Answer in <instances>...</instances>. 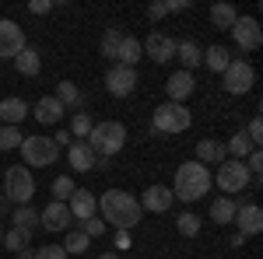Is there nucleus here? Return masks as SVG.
<instances>
[{
	"instance_id": "15",
	"label": "nucleus",
	"mask_w": 263,
	"mask_h": 259,
	"mask_svg": "<svg viewBox=\"0 0 263 259\" xmlns=\"http://www.w3.org/2000/svg\"><path fill=\"white\" fill-rule=\"evenodd\" d=\"M137 203H141V210H151V214H165V210H172L176 196H172V189H168V186H147L141 196H137Z\"/></svg>"
},
{
	"instance_id": "36",
	"label": "nucleus",
	"mask_w": 263,
	"mask_h": 259,
	"mask_svg": "<svg viewBox=\"0 0 263 259\" xmlns=\"http://www.w3.org/2000/svg\"><path fill=\"white\" fill-rule=\"evenodd\" d=\"M200 224H203V221L197 217V214H179V221H176V231H179L182 238H197V235H200Z\"/></svg>"
},
{
	"instance_id": "10",
	"label": "nucleus",
	"mask_w": 263,
	"mask_h": 259,
	"mask_svg": "<svg viewBox=\"0 0 263 259\" xmlns=\"http://www.w3.org/2000/svg\"><path fill=\"white\" fill-rule=\"evenodd\" d=\"M105 91H109L112 98H130V95L137 91V70L112 63V67L105 70Z\"/></svg>"
},
{
	"instance_id": "42",
	"label": "nucleus",
	"mask_w": 263,
	"mask_h": 259,
	"mask_svg": "<svg viewBox=\"0 0 263 259\" xmlns=\"http://www.w3.org/2000/svg\"><path fill=\"white\" fill-rule=\"evenodd\" d=\"M28 11H32V14H49V11H53V0H32Z\"/></svg>"
},
{
	"instance_id": "39",
	"label": "nucleus",
	"mask_w": 263,
	"mask_h": 259,
	"mask_svg": "<svg viewBox=\"0 0 263 259\" xmlns=\"http://www.w3.org/2000/svg\"><path fill=\"white\" fill-rule=\"evenodd\" d=\"M81 231L88 235V238H99V235H105V224H102V217L95 214V217H88L81 221Z\"/></svg>"
},
{
	"instance_id": "41",
	"label": "nucleus",
	"mask_w": 263,
	"mask_h": 259,
	"mask_svg": "<svg viewBox=\"0 0 263 259\" xmlns=\"http://www.w3.org/2000/svg\"><path fill=\"white\" fill-rule=\"evenodd\" d=\"M35 259H67V252H63V245H42L35 249Z\"/></svg>"
},
{
	"instance_id": "21",
	"label": "nucleus",
	"mask_w": 263,
	"mask_h": 259,
	"mask_svg": "<svg viewBox=\"0 0 263 259\" xmlns=\"http://www.w3.org/2000/svg\"><path fill=\"white\" fill-rule=\"evenodd\" d=\"M0 119H4V126H21V123L28 119V102L25 98H4L0 102Z\"/></svg>"
},
{
	"instance_id": "13",
	"label": "nucleus",
	"mask_w": 263,
	"mask_h": 259,
	"mask_svg": "<svg viewBox=\"0 0 263 259\" xmlns=\"http://www.w3.org/2000/svg\"><path fill=\"white\" fill-rule=\"evenodd\" d=\"M141 49H144V56H151L155 63L176 60V39H172V35H162L158 28H155V32H151V35L141 42Z\"/></svg>"
},
{
	"instance_id": "29",
	"label": "nucleus",
	"mask_w": 263,
	"mask_h": 259,
	"mask_svg": "<svg viewBox=\"0 0 263 259\" xmlns=\"http://www.w3.org/2000/svg\"><path fill=\"white\" fill-rule=\"evenodd\" d=\"M235 18H239V11H235V4H228V0H221V4H214L211 7V21H214V28H232L235 25Z\"/></svg>"
},
{
	"instance_id": "37",
	"label": "nucleus",
	"mask_w": 263,
	"mask_h": 259,
	"mask_svg": "<svg viewBox=\"0 0 263 259\" xmlns=\"http://www.w3.org/2000/svg\"><path fill=\"white\" fill-rule=\"evenodd\" d=\"M21 140V126H0V151H18Z\"/></svg>"
},
{
	"instance_id": "40",
	"label": "nucleus",
	"mask_w": 263,
	"mask_h": 259,
	"mask_svg": "<svg viewBox=\"0 0 263 259\" xmlns=\"http://www.w3.org/2000/svg\"><path fill=\"white\" fill-rule=\"evenodd\" d=\"M242 165L249 168V175H253V179H260V175H263V151L256 147V151H253V154H249Z\"/></svg>"
},
{
	"instance_id": "2",
	"label": "nucleus",
	"mask_w": 263,
	"mask_h": 259,
	"mask_svg": "<svg viewBox=\"0 0 263 259\" xmlns=\"http://www.w3.org/2000/svg\"><path fill=\"white\" fill-rule=\"evenodd\" d=\"M211 186H214V179H211V168L207 165H200V161H182L179 168H176V182L168 189L182 203H197V200H203L211 193Z\"/></svg>"
},
{
	"instance_id": "9",
	"label": "nucleus",
	"mask_w": 263,
	"mask_h": 259,
	"mask_svg": "<svg viewBox=\"0 0 263 259\" xmlns=\"http://www.w3.org/2000/svg\"><path fill=\"white\" fill-rule=\"evenodd\" d=\"M228 32H232V39H235V46H239L242 53H253V49H260V46H263L260 21L253 18V14H239L235 25H232Z\"/></svg>"
},
{
	"instance_id": "23",
	"label": "nucleus",
	"mask_w": 263,
	"mask_h": 259,
	"mask_svg": "<svg viewBox=\"0 0 263 259\" xmlns=\"http://www.w3.org/2000/svg\"><path fill=\"white\" fill-rule=\"evenodd\" d=\"M141 60H144L141 39H134V35H123L120 53H116V63H120V67H134V70H137V63H141Z\"/></svg>"
},
{
	"instance_id": "20",
	"label": "nucleus",
	"mask_w": 263,
	"mask_h": 259,
	"mask_svg": "<svg viewBox=\"0 0 263 259\" xmlns=\"http://www.w3.org/2000/svg\"><path fill=\"white\" fill-rule=\"evenodd\" d=\"M176 60L182 63L179 70H190V74H193V70H197V67L203 63V46H197L193 39L176 42Z\"/></svg>"
},
{
	"instance_id": "31",
	"label": "nucleus",
	"mask_w": 263,
	"mask_h": 259,
	"mask_svg": "<svg viewBox=\"0 0 263 259\" xmlns=\"http://www.w3.org/2000/svg\"><path fill=\"white\" fill-rule=\"evenodd\" d=\"M88 245H91V238L84 235L81 228H70V231H67V238H63V252H67V256H70V252H74V256H81Z\"/></svg>"
},
{
	"instance_id": "30",
	"label": "nucleus",
	"mask_w": 263,
	"mask_h": 259,
	"mask_svg": "<svg viewBox=\"0 0 263 259\" xmlns=\"http://www.w3.org/2000/svg\"><path fill=\"white\" fill-rule=\"evenodd\" d=\"M53 98L60 102L63 109H74V105L81 102V88H78L74 81H60V84H57V95H53Z\"/></svg>"
},
{
	"instance_id": "35",
	"label": "nucleus",
	"mask_w": 263,
	"mask_h": 259,
	"mask_svg": "<svg viewBox=\"0 0 263 259\" xmlns=\"http://www.w3.org/2000/svg\"><path fill=\"white\" fill-rule=\"evenodd\" d=\"M120 42H123V32H120V28H105V35H102V56H105V60H116Z\"/></svg>"
},
{
	"instance_id": "43",
	"label": "nucleus",
	"mask_w": 263,
	"mask_h": 259,
	"mask_svg": "<svg viewBox=\"0 0 263 259\" xmlns=\"http://www.w3.org/2000/svg\"><path fill=\"white\" fill-rule=\"evenodd\" d=\"M190 7H193L190 0H168V4H165V11H168V14H176V11H190Z\"/></svg>"
},
{
	"instance_id": "24",
	"label": "nucleus",
	"mask_w": 263,
	"mask_h": 259,
	"mask_svg": "<svg viewBox=\"0 0 263 259\" xmlns=\"http://www.w3.org/2000/svg\"><path fill=\"white\" fill-rule=\"evenodd\" d=\"M14 67H18V74H25V77H35L42 70V56L35 46H25L18 56H14Z\"/></svg>"
},
{
	"instance_id": "26",
	"label": "nucleus",
	"mask_w": 263,
	"mask_h": 259,
	"mask_svg": "<svg viewBox=\"0 0 263 259\" xmlns=\"http://www.w3.org/2000/svg\"><path fill=\"white\" fill-rule=\"evenodd\" d=\"M228 63H232V53H228L224 46H207V49H203V67H207L211 74H218V77H221Z\"/></svg>"
},
{
	"instance_id": "4",
	"label": "nucleus",
	"mask_w": 263,
	"mask_h": 259,
	"mask_svg": "<svg viewBox=\"0 0 263 259\" xmlns=\"http://www.w3.org/2000/svg\"><path fill=\"white\" fill-rule=\"evenodd\" d=\"M32 196H35V175H32V168L11 165L4 172V200L14 203V207H25V203H32Z\"/></svg>"
},
{
	"instance_id": "3",
	"label": "nucleus",
	"mask_w": 263,
	"mask_h": 259,
	"mask_svg": "<svg viewBox=\"0 0 263 259\" xmlns=\"http://www.w3.org/2000/svg\"><path fill=\"white\" fill-rule=\"evenodd\" d=\"M84 144H88V147L95 151V158H99V161H105V158H112V154H120L123 147H126V126H123L120 119H105V123H95Z\"/></svg>"
},
{
	"instance_id": "8",
	"label": "nucleus",
	"mask_w": 263,
	"mask_h": 259,
	"mask_svg": "<svg viewBox=\"0 0 263 259\" xmlns=\"http://www.w3.org/2000/svg\"><path fill=\"white\" fill-rule=\"evenodd\" d=\"M253 84H256V67L249 60H242V56H232V63L221 74V88L228 95H249Z\"/></svg>"
},
{
	"instance_id": "25",
	"label": "nucleus",
	"mask_w": 263,
	"mask_h": 259,
	"mask_svg": "<svg viewBox=\"0 0 263 259\" xmlns=\"http://www.w3.org/2000/svg\"><path fill=\"white\" fill-rule=\"evenodd\" d=\"M11 224L21 228V231H28V235H35L39 231V210L32 207V203H25V207H14V214H11Z\"/></svg>"
},
{
	"instance_id": "50",
	"label": "nucleus",
	"mask_w": 263,
	"mask_h": 259,
	"mask_svg": "<svg viewBox=\"0 0 263 259\" xmlns=\"http://www.w3.org/2000/svg\"><path fill=\"white\" fill-rule=\"evenodd\" d=\"M0 242H4V228H0Z\"/></svg>"
},
{
	"instance_id": "12",
	"label": "nucleus",
	"mask_w": 263,
	"mask_h": 259,
	"mask_svg": "<svg viewBox=\"0 0 263 259\" xmlns=\"http://www.w3.org/2000/svg\"><path fill=\"white\" fill-rule=\"evenodd\" d=\"M28 46L25 39V28L11 18H0V60H14L21 49Z\"/></svg>"
},
{
	"instance_id": "17",
	"label": "nucleus",
	"mask_w": 263,
	"mask_h": 259,
	"mask_svg": "<svg viewBox=\"0 0 263 259\" xmlns=\"http://www.w3.org/2000/svg\"><path fill=\"white\" fill-rule=\"evenodd\" d=\"M193 91H197V81H193L190 70H176V74H168V81H165L168 102H182V105H186V98H190Z\"/></svg>"
},
{
	"instance_id": "38",
	"label": "nucleus",
	"mask_w": 263,
	"mask_h": 259,
	"mask_svg": "<svg viewBox=\"0 0 263 259\" xmlns=\"http://www.w3.org/2000/svg\"><path fill=\"white\" fill-rule=\"evenodd\" d=\"M242 133L249 137V144H253V147H260V144H263V119H260V116H253Z\"/></svg>"
},
{
	"instance_id": "6",
	"label": "nucleus",
	"mask_w": 263,
	"mask_h": 259,
	"mask_svg": "<svg viewBox=\"0 0 263 259\" xmlns=\"http://www.w3.org/2000/svg\"><path fill=\"white\" fill-rule=\"evenodd\" d=\"M211 179H214V186L221 189L224 196L246 193V189L253 186V175H249V168H246L242 161H235V158H224L221 165H218V172H214Z\"/></svg>"
},
{
	"instance_id": "7",
	"label": "nucleus",
	"mask_w": 263,
	"mask_h": 259,
	"mask_svg": "<svg viewBox=\"0 0 263 259\" xmlns=\"http://www.w3.org/2000/svg\"><path fill=\"white\" fill-rule=\"evenodd\" d=\"M18 151L25 158V168H49L60 158V147L53 144V137H25Z\"/></svg>"
},
{
	"instance_id": "1",
	"label": "nucleus",
	"mask_w": 263,
	"mask_h": 259,
	"mask_svg": "<svg viewBox=\"0 0 263 259\" xmlns=\"http://www.w3.org/2000/svg\"><path fill=\"white\" fill-rule=\"evenodd\" d=\"M99 210H102V221L112 224L116 231H134L144 217L137 196H130L126 189H105L99 196Z\"/></svg>"
},
{
	"instance_id": "11",
	"label": "nucleus",
	"mask_w": 263,
	"mask_h": 259,
	"mask_svg": "<svg viewBox=\"0 0 263 259\" xmlns=\"http://www.w3.org/2000/svg\"><path fill=\"white\" fill-rule=\"evenodd\" d=\"M239 207H235V228H239V235L249 238V235H260L263 231V210L260 203H253V200H235Z\"/></svg>"
},
{
	"instance_id": "14",
	"label": "nucleus",
	"mask_w": 263,
	"mask_h": 259,
	"mask_svg": "<svg viewBox=\"0 0 263 259\" xmlns=\"http://www.w3.org/2000/svg\"><path fill=\"white\" fill-rule=\"evenodd\" d=\"M70 224H74V217H70V210H67V203H46L39 210V228H46V231H70Z\"/></svg>"
},
{
	"instance_id": "22",
	"label": "nucleus",
	"mask_w": 263,
	"mask_h": 259,
	"mask_svg": "<svg viewBox=\"0 0 263 259\" xmlns=\"http://www.w3.org/2000/svg\"><path fill=\"white\" fill-rule=\"evenodd\" d=\"M224 158H228V154H224V144L207 137V140L197 144V158H193V161H200V165H207V168H218Z\"/></svg>"
},
{
	"instance_id": "44",
	"label": "nucleus",
	"mask_w": 263,
	"mask_h": 259,
	"mask_svg": "<svg viewBox=\"0 0 263 259\" xmlns=\"http://www.w3.org/2000/svg\"><path fill=\"white\" fill-rule=\"evenodd\" d=\"M165 14H168V11H165V4H151V7H147V18H151V21H162Z\"/></svg>"
},
{
	"instance_id": "47",
	"label": "nucleus",
	"mask_w": 263,
	"mask_h": 259,
	"mask_svg": "<svg viewBox=\"0 0 263 259\" xmlns=\"http://www.w3.org/2000/svg\"><path fill=\"white\" fill-rule=\"evenodd\" d=\"M18 259H35V249H21Z\"/></svg>"
},
{
	"instance_id": "49",
	"label": "nucleus",
	"mask_w": 263,
	"mask_h": 259,
	"mask_svg": "<svg viewBox=\"0 0 263 259\" xmlns=\"http://www.w3.org/2000/svg\"><path fill=\"white\" fill-rule=\"evenodd\" d=\"M4 210H7V200H4V196H0V214H4Z\"/></svg>"
},
{
	"instance_id": "19",
	"label": "nucleus",
	"mask_w": 263,
	"mask_h": 259,
	"mask_svg": "<svg viewBox=\"0 0 263 259\" xmlns=\"http://www.w3.org/2000/svg\"><path fill=\"white\" fill-rule=\"evenodd\" d=\"M67 161H70V168H74V172H91V168L99 165L95 151H91L84 140H74V144L67 147Z\"/></svg>"
},
{
	"instance_id": "16",
	"label": "nucleus",
	"mask_w": 263,
	"mask_h": 259,
	"mask_svg": "<svg viewBox=\"0 0 263 259\" xmlns=\"http://www.w3.org/2000/svg\"><path fill=\"white\" fill-rule=\"evenodd\" d=\"M63 112H67V109H63L53 95H42V98L28 109V116H32L35 123H42V126H57V123H63Z\"/></svg>"
},
{
	"instance_id": "33",
	"label": "nucleus",
	"mask_w": 263,
	"mask_h": 259,
	"mask_svg": "<svg viewBox=\"0 0 263 259\" xmlns=\"http://www.w3.org/2000/svg\"><path fill=\"white\" fill-rule=\"evenodd\" d=\"M74 189H78V186H74V175H57L53 186H49V193H53L57 203H67V200L74 196Z\"/></svg>"
},
{
	"instance_id": "48",
	"label": "nucleus",
	"mask_w": 263,
	"mask_h": 259,
	"mask_svg": "<svg viewBox=\"0 0 263 259\" xmlns=\"http://www.w3.org/2000/svg\"><path fill=\"white\" fill-rule=\"evenodd\" d=\"M99 259H120V252H99Z\"/></svg>"
},
{
	"instance_id": "18",
	"label": "nucleus",
	"mask_w": 263,
	"mask_h": 259,
	"mask_svg": "<svg viewBox=\"0 0 263 259\" xmlns=\"http://www.w3.org/2000/svg\"><path fill=\"white\" fill-rule=\"evenodd\" d=\"M67 210H70V217L74 221H88L99 214V196L91 193V189H74V196L67 200Z\"/></svg>"
},
{
	"instance_id": "5",
	"label": "nucleus",
	"mask_w": 263,
	"mask_h": 259,
	"mask_svg": "<svg viewBox=\"0 0 263 259\" xmlns=\"http://www.w3.org/2000/svg\"><path fill=\"white\" fill-rule=\"evenodd\" d=\"M155 133H186L193 126V112L182 105V102H162L151 116Z\"/></svg>"
},
{
	"instance_id": "34",
	"label": "nucleus",
	"mask_w": 263,
	"mask_h": 259,
	"mask_svg": "<svg viewBox=\"0 0 263 259\" xmlns=\"http://www.w3.org/2000/svg\"><path fill=\"white\" fill-rule=\"evenodd\" d=\"M91 126H95L91 112H74V119H70V137H74V140H88Z\"/></svg>"
},
{
	"instance_id": "28",
	"label": "nucleus",
	"mask_w": 263,
	"mask_h": 259,
	"mask_svg": "<svg viewBox=\"0 0 263 259\" xmlns=\"http://www.w3.org/2000/svg\"><path fill=\"white\" fill-rule=\"evenodd\" d=\"M235 207H239V203L232 196H218L211 203V221H214V224H232V221H235Z\"/></svg>"
},
{
	"instance_id": "32",
	"label": "nucleus",
	"mask_w": 263,
	"mask_h": 259,
	"mask_svg": "<svg viewBox=\"0 0 263 259\" xmlns=\"http://www.w3.org/2000/svg\"><path fill=\"white\" fill-rule=\"evenodd\" d=\"M28 242H32V235L11 224V231H4V242H0V245H4L7 252H21V249H28Z\"/></svg>"
},
{
	"instance_id": "27",
	"label": "nucleus",
	"mask_w": 263,
	"mask_h": 259,
	"mask_svg": "<svg viewBox=\"0 0 263 259\" xmlns=\"http://www.w3.org/2000/svg\"><path fill=\"white\" fill-rule=\"evenodd\" d=\"M253 151H256V147L249 144V137H246L242 130H239L235 137H228V140H224V154H228V158H235V161H246L249 154H253Z\"/></svg>"
},
{
	"instance_id": "45",
	"label": "nucleus",
	"mask_w": 263,
	"mask_h": 259,
	"mask_svg": "<svg viewBox=\"0 0 263 259\" xmlns=\"http://www.w3.org/2000/svg\"><path fill=\"white\" fill-rule=\"evenodd\" d=\"M53 144H57V147H70V144H74V137H70V130H60V133L53 137Z\"/></svg>"
},
{
	"instance_id": "46",
	"label": "nucleus",
	"mask_w": 263,
	"mask_h": 259,
	"mask_svg": "<svg viewBox=\"0 0 263 259\" xmlns=\"http://www.w3.org/2000/svg\"><path fill=\"white\" fill-rule=\"evenodd\" d=\"M116 245L126 249V245H130V231H116Z\"/></svg>"
}]
</instances>
